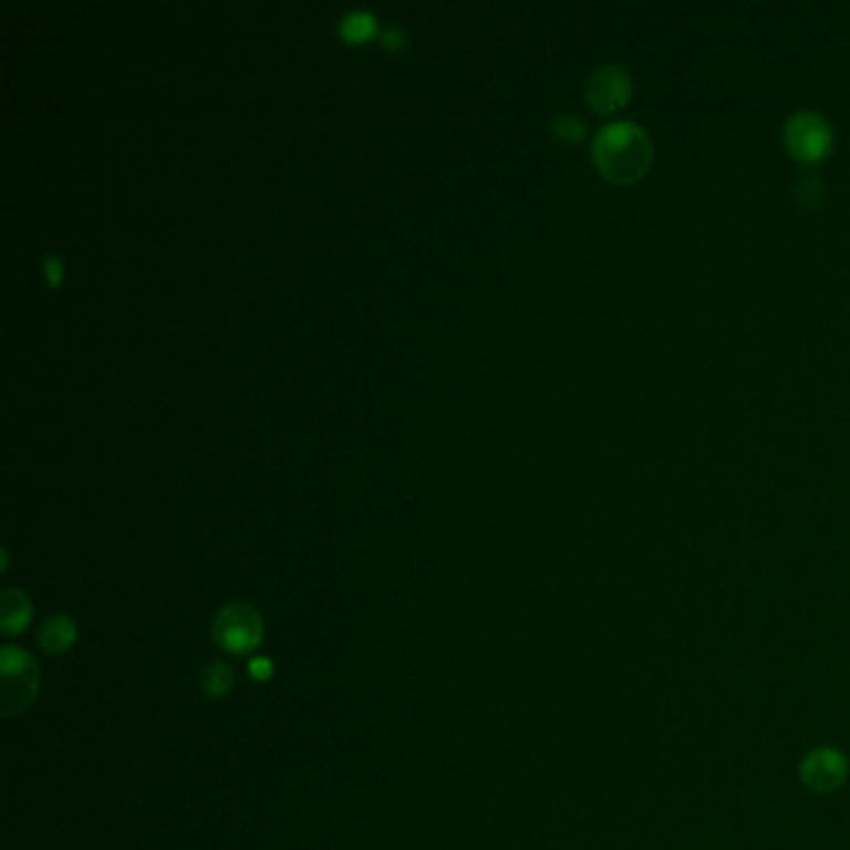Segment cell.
Listing matches in <instances>:
<instances>
[{
	"mask_svg": "<svg viewBox=\"0 0 850 850\" xmlns=\"http://www.w3.org/2000/svg\"><path fill=\"white\" fill-rule=\"evenodd\" d=\"M599 173L616 185H634L649 173L654 143L636 123L619 121L601 127L591 145Z\"/></svg>",
	"mask_w": 850,
	"mask_h": 850,
	"instance_id": "6da1fadb",
	"label": "cell"
},
{
	"mask_svg": "<svg viewBox=\"0 0 850 850\" xmlns=\"http://www.w3.org/2000/svg\"><path fill=\"white\" fill-rule=\"evenodd\" d=\"M0 676H3L0 704H3L6 718L23 714L33 706V701L41 694L43 676L31 651L6 644L0 651Z\"/></svg>",
	"mask_w": 850,
	"mask_h": 850,
	"instance_id": "7a4b0ae2",
	"label": "cell"
},
{
	"mask_svg": "<svg viewBox=\"0 0 850 850\" xmlns=\"http://www.w3.org/2000/svg\"><path fill=\"white\" fill-rule=\"evenodd\" d=\"M212 641L225 654L250 656L265 641V619L250 601H227L212 619Z\"/></svg>",
	"mask_w": 850,
	"mask_h": 850,
	"instance_id": "3957f363",
	"label": "cell"
},
{
	"mask_svg": "<svg viewBox=\"0 0 850 850\" xmlns=\"http://www.w3.org/2000/svg\"><path fill=\"white\" fill-rule=\"evenodd\" d=\"M784 141L788 153L796 157L800 163H818L830 153L833 147V131L826 117H820L818 113H796L788 117V123L784 127Z\"/></svg>",
	"mask_w": 850,
	"mask_h": 850,
	"instance_id": "277c9868",
	"label": "cell"
},
{
	"mask_svg": "<svg viewBox=\"0 0 850 850\" xmlns=\"http://www.w3.org/2000/svg\"><path fill=\"white\" fill-rule=\"evenodd\" d=\"M798 776L813 794H836L850 776V760L836 746H816L800 758Z\"/></svg>",
	"mask_w": 850,
	"mask_h": 850,
	"instance_id": "5b68a950",
	"label": "cell"
},
{
	"mask_svg": "<svg viewBox=\"0 0 850 850\" xmlns=\"http://www.w3.org/2000/svg\"><path fill=\"white\" fill-rule=\"evenodd\" d=\"M631 97V75L621 65H601L587 81V101L601 115L619 113Z\"/></svg>",
	"mask_w": 850,
	"mask_h": 850,
	"instance_id": "8992f818",
	"label": "cell"
},
{
	"mask_svg": "<svg viewBox=\"0 0 850 850\" xmlns=\"http://www.w3.org/2000/svg\"><path fill=\"white\" fill-rule=\"evenodd\" d=\"M77 636H81V629H77V621L71 614H51L43 619L35 641L43 654L63 656L77 644Z\"/></svg>",
	"mask_w": 850,
	"mask_h": 850,
	"instance_id": "52a82bcc",
	"label": "cell"
},
{
	"mask_svg": "<svg viewBox=\"0 0 850 850\" xmlns=\"http://www.w3.org/2000/svg\"><path fill=\"white\" fill-rule=\"evenodd\" d=\"M33 624V604L23 589L8 587L0 594V634L13 639Z\"/></svg>",
	"mask_w": 850,
	"mask_h": 850,
	"instance_id": "ba28073f",
	"label": "cell"
},
{
	"mask_svg": "<svg viewBox=\"0 0 850 850\" xmlns=\"http://www.w3.org/2000/svg\"><path fill=\"white\" fill-rule=\"evenodd\" d=\"M235 684H237V671L232 664H227V661H212V664H207L200 674V686L207 698L230 696Z\"/></svg>",
	"mask_w": 850,
	"mask_h": 850,
	"instance_id": "9c48e42d",
	"label": "cell"
},
{
	"mask_svg": "<svg viewBox=\"0 0 850 850\" xmlns=\"http://www.w3.org/2000/svg\"><path fill=\"white\" fill-rule=\"evenodd\" d=\"M374 31V18L364 11H354L342 21V33L350 41H364Z\"/></svg>",
	"mask_w": 850,
	"mask_h": 850,
	"instance_id": "30bf717a",
	"label": "cell"
},
{
	"mask_svg": "<svg viewBox=\"0 0 850 850\" xmlns=\"http://www.w3.org/2000/svg\"><path fill=\"white\" fill-rule=\"evenodd\" d=\"M553 133H557L561 141L577 143V141H581V137H584L587 127H584V123L579 121V117L561 115V117H553Z\"/></svg>",
	"mask_w": 850,
	"mask_h": 850,
	"instance_id": "8fae6325",
	"label": "cell"
},
{
	"mask_svg": "<svg viewBox=\"0 0 850 850\" xmlns=\"http://www.w3.org/2000/svg\"><path fill=\"white\" fill-rule=\"evenodd\" d=\"M247 674H250L252 681H257V684H265V681H270L274 676V664L270 656H252L250 664H247Z\"/></svg>",
	"mask_w": 850,
	"mask_h": 850,
	"instance_id": "7c38bea8",
	"label": "cell"
},
{
	"mask_svg": "<svg viewBox=\"0 0 850 850\" xmlns=\"http://www.w3.org/2000/svg\"><path fill=\"white\" fill-rule=\"evenodd\" d=\"M808 197H810V200H818V197H820V185H818L816 177H804V180H800L798 200L808 203Z\"/></svg>",
	"mask_w": 850,
	"mask_h": 850,
	"instance_id": "4fadbf2b",
	"label": "cell"
},
{
	"mask_svg": "<svg viewBox=\"0 0 850 850\" xmlns=\"http://www.w3.org/2000/svg\"><path fill=\"white\" fill-rule=\"evenodd\" d=\"M45 267H48V274H51V282H53V284H55L58 280H61V262H58L55 257H48Z\"/></svg>",
	"mask_w": 850,
	"mask_h": 850,
	"instance_id": "5bb4252c",
	"label": "cell"
},
{
	"mask_svg": "<svg viewBox=\"0 0 850 850\" xmlns=\"http://www.w3.org/2000/svg\"><path fill=\"white\" fill-rule=\"evenodd\" d=\"M384 38H387L390 45H400L402 43V33H397V31H387V33H384Z\"/></svg>",
	"mask_w": 850,
	"mask_h": 850,
	"instance_id": "9a60e30c",
	"label": "cell"
}]
</instances>
